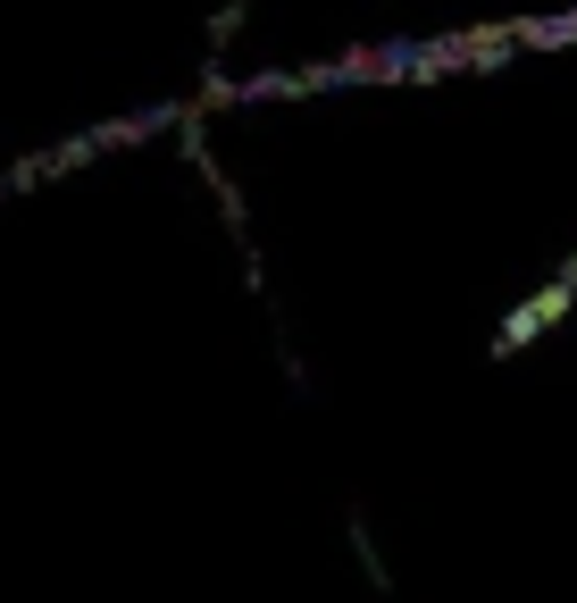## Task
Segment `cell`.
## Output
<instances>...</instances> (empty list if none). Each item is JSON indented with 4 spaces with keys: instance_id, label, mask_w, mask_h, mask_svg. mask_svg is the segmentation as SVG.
I'll use <instances>...</instances> for the list:
<instances>
[{
    "instance_id": "cell-1",
    "label": "cell",
    "mask_w": 577,
    "mask_h": 603,
    "mask_svg": "<svg viewBox=\"0 0 577 603\" xmlns=\"http://www.w3.org/2000/svg\"><path fill=\"white\" fill-rule=\"evenodd\" d=\"M235 0H0V193L184 134L218 101Z\"/></svg>"
}]
</instances>
